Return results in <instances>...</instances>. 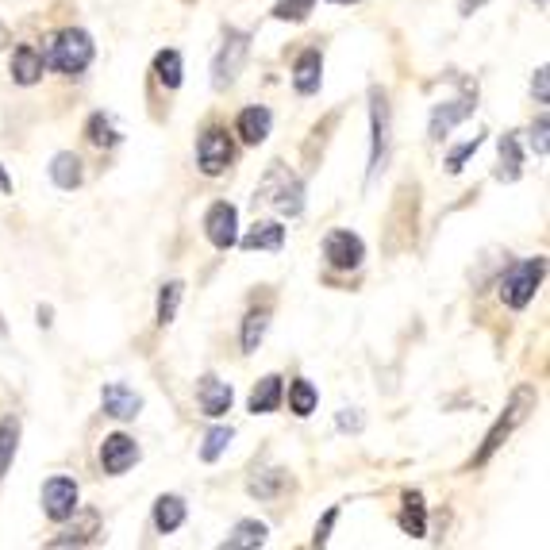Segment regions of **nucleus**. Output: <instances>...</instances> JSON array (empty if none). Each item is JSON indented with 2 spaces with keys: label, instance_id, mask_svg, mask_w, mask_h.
I'll use <instances>...</instances> for the list:
<instances>
[{
  "label": "nucleus",
  "instance_id": "nucleus-44",
  "mask_svg": "<svg viewBox=\"0 0 550 550\" xmlns=\"http://www.w3.org/2000/svg\"><path fill=\"white\" fill-rule=\"evenodd\" d=\"M0 331H4V324H0Z\"/></svg>",
  "mask_w": 550,
  "mask_h": 550
},
{
  "label": "nucleus",
  "instance_id": "nucleus-2",
  "mask_svg": "<svg viewBox=\"0 0 550 550\" xmlns=\"http://www.w3.org/2000/svg\"><path fill=\"white\" fill-rule=\"evenodd\" d=\"M535 400H539V397H535V389H531V385H520V389L512 393V404L504 408V416H500L497 424L489 427L485 443H481V450L474 454V466H485V462H489V458H493V454L504 447V439H508L516 427L524 424L531 412H535Z\"/></svg>",
  "mask_w": 550,
  "mask_h": 550
},
{
  "label": "nucleus",
  "instance_id": "nucleus-17",
  "mask_svg": "<svg viewBox=\"0 0 550 550\" xmlns=\"http://www.w3.org/2000/svg\"><path fill=\"white\" fill-rule=\"evenodd\" d=\"M50 181H54L58 189H66V193H74L77 185L85 181L81 158H77L74 150H62V154H54V158H50Z\"/></svg>",
  "mask_w": 550,
  "mask_h": 550
},
{
  "label": "nucleus",
  "instance_id": "nucleus-20",
  "mask_svg": "<svg viewBox=\"0 0 550 550\" xmlns=\"http://www.w3.org/2000/svg\"><path fill=\"white\" fill-rule=\"evenodd\" d=\"M97 535H100V516L97 512H85L81 524H70L62 535H54L50 547H89Z\"/></svg>",
  "mask_w": 550,
  "mask_h": 550
},
{
  "label": "nucleus",
  "instance_id": "nucleus-8",
  "mask_svg": "<svg viewBox=\"0 0 550 550\" xmlns=\"http://www.w3.org/2000/svg\"><path fill=\"white\" fill-rule=\"evenodd\" d=\"M204 235H208V243L216 250L235 247L239 243V208L227 204V200H216L208 208V216H204Z\"/></svg>",
  "mask_w": 550,
  "mask_h": 550
},
{
  "label": "nucleus",
  "instance_id": "nucleus-39",
  "mask_svg": "<svg viewBox=\"0 0 550 550\" xmlns=\"http://www.w3.org/2000/svg\"><path fill=\"white\" fill-rule=\"evenodd\" d=\"M50 316H54V312H50L47 304H39V324H43V327H50V324H54V320H50Z\"/></svg>",
  "mask_w": 550,
  "mask_h": 550
},
{
  "label": "nucleus",
  "instance_id": "nucleus-32",
  "mask_svg": "<svg viewBox=\"0 0 550 550\" xmlns=\"http://www.w3.org/2000/svg\"><path fill=\"white\" fill-rule=\"evenodd\" d=\"M231 427H212L208 435H204V443H200V462H216L227 447H231Z\"/></svg>",
  "mask_w": 550,
  "mask_h": 550
},
{
  "label": "nucleus",
  "instance_id": "nucleus-27",
  "mask_svg": "<svg viewBox=\"0 0 550 550\" xmlns=\"http://www.w3.org/2000/svg\"><path fill=\"white\" fill-rule=\"evenodd\" d=\"M16 450H20V420H16V416H4V420H0V477L12 470Z\"/></svg>",
  "mask_w": 550,
  "mask_h": 550
},
{
  "label": "nucleus",
  "instance_id": "nucleus-36",
  "mask_svg": "<svg viewBox=\"0 0 550 550\" xmlns=\"http://www.w3.org/2000/svg\"><path fill=\"white\" fill-rule=\"evenodd\" d=\"M339 520V508H327V516L316 524V535H312V547H327V539H331V527Z\"/></svg>",
  "mask_w": 550,
  "mask_h": 550
},
{
  "label": "nucleus",
  "instance_id": "nucleus-14",
  "mask_svg": "<svg viewBox=\"0 0 550 550\" xmlns=\"http://www.w3.org/2000/svg\"><path fill=\"white\" fill-rule=\"evenodd\" d=\"M100 404H104V416L112 420H135L143 412V397L135 389H127L124 381H112L100 389Z\"/></svg>",
  "mask_w": 550,
  "mask_h": 550
},
{
  "label": "nucleus",
  "instance_id": "nucleus-28",
  "mask_svg": "<svg viewBox=\"0 0 550 550\" xmlns=\"http://www.w3.org/2000/svg\"><path fill=\"white\" fill-rule=\"evenodd\" d=\"M85 139L93 143V147H116L120 143V131H116V124L104 116V112H93L89 120H85Z\"/></svg>",
  "mask_w": 550,
  "mask_h": 550
},
{
  "label": "nucleus",
  "instance_id": "nucleus-19",
  "mask_svg": "<svg viewBox=\"0 0 550 550\" xmlns=\"http://www.w3.org/2000/svg\"><path fill=\"white\" fill-rule=\"evenodd\" d=\"M270 539V527L258 524V520H239L231 527V535L224 539V550H254V547H266Z\"/></svg>",
  "mask_w": 550,
  "mask_h": 550
},
{
  "label": "nucleus",
  "instance_id": "nucleus-35",
  "mask_svg": "<svg viewBox=\"0 0 550 550\" xmlns=\"http://www.w3.org/2000/svg\"><path fill=\"white\" fill-rule=\"evenodd\" d=\"M547 131H550V120L547 116H539L535 124H531V150L539 154V158H547Z\"/></svg>",
  "mask_w": 550,
  "mask_h": 550
},
{
  "label": "nucleus",
  "instance_id": "nucleus-42",
  "mask_svg": "<svg viewBox=\"0 0 550 550\" xmlns=\"http://www.w3.org/2000/svg\"><path fill=\"white\" fill-rule=\"evenodd\" d=\"M331 4H358V0H331Z\"/></svg>",
  "mask_w": 550,
  "mask_h": 550
},
{
  "label": "nucleus",
  "instance_id": "nucleus-18",
  "mask_svg": "<svg viewBox=\"0 0 550 550\" xmlns=\"http://www.w3.org/2000/svg\"><path fill=\"white\" fill-rule=\"evenodd\" d=\"M43 70H47V62H43V54L35 47H16L12 50V81L16 85H35L39 77H43Z\"/></svg>",
  "mask_w": 550,
  "mask_h": 550
},
{
  "label": "nucleus",
  "instance_id": "nucleus-34",
  "mask_svg": "<svg viewBox=\"0 0 550 550\" xmlns=\"http://www.w3.org/2000/svg\"><path fill=\"white\" fill-rule=\"evenodd\" d=\"M481 143H485V139H481V135H474V139H466L462 147L450 150V154H447V174H462V166H466L477 150H481Z\"/></svg>",
  "mask_w": 550,
  "mask_h": 550
},
{
  "label": "nucleus",
  "instance_id": "nucleus-4",
  "mask_svg": "<svg viewBox=\"0 0 550 550\" xmlns=\"http://www.w3.org/2000/svg\"><path fill=\"white\" fill-rule=\"evenodd\" d=\"M247 54H250L247 31H227L224 47L216 50V62H212V89H227V85H235V77L243 74Z\"/></svg>",
  "mask_w": 550,
  "mask_h": 550
},
{
  "label": "nucleus",
  "instance_id": "nucleus-30",
  "mask_svg": "<svg viewBox=\"0 0 550 550\" xmlns=\"http://www.w3.org/2000/svg\"><path fill=\"white\" fill-rule=\"evenodd\" d=\"M154 74H158V81H162L166 89H177V85H181V54H177V50H162V54L154 58Z\"/></svg>",
  "mask_w": 550,
  "mask_h": 550
},
{
  "label": "nucleus",
  "instance_id": "nucleus-13",
  "mask_svg": "<svg viewBox=\"0 0 550 550\" xmlns=\"http://www.w3.org/2000/svg\"><path fill=\"white\" fill-rule=\"evenodd\" d=\"M231 400H235V393H231V385L220 381V377L204 374L197 381V404H200V412H204L208 420H220V416H227V412H231Z\"/></svg>",
  "mask_w": 550,
  "mask_h": 550
},
{
  "label": "nucleus",
  "instance_id": "nucleus-10",
  "mask_svg": "<svg viewBox=\"0 0 550 550\" xmlns=\"http://www.w3.org/2000/svg\"><path fill=\"white\" fill-rule=\"evenodd\" d=\"M43 512H47L54 524L74 520V512H77V481L74 477H50L47 485H43Z\"/></svg>",
  "mask_w": 550,
  "mask_h": 550
},
{
  "label": "nucleus",
  "instance_id": "nucleus-3",
  "mask_svg": "<svg viewBox=\"0 0 550 550\" xmlns=\"http://www.w3.org/2000/svg\"><path fill=\"white\" fill-rule=\"evenodd\" d=\"M543 274H547V258L543 254H535V258H524V262H516L504 281H500V297L508 308H527L535 293H539V285H543Z\"/></svg>",
  "mask_w": 550,
  "mask_h": 550
},
{
  "label": "nucleus",
  "instance_id": "nucleus-29",
  "mask_svg": "<svg viewBox=\"0 0 550 550\" xmlns=\"http://www.w3.org/2000/svg\"><path fill=\"white\" fill-rule=\"evenodd\" d=\"M266 327H270V308L247 312V320H243V350H247V354H254L258 343L266 339Z\"/></svg>",
  "mask_w": 550,
  "mask_h": 550
},
{
  "label": "nucleus",
  "instance_id": "nucleus-12",
  "mask_svg": "<svg viewBox=\"0 0 550 550\" xmlns=\"http://www.w3.org/2000/svg\"><path fill=\"white\" fill-rule=\"evenodd\" d=\"M474 108H477V93H466V97L447 100V104H435L427 135H431V139H443V135H450V127H458L462 120H470V116H474Z\"/></svg>",
  "mask_w": 550,
  "mask_h": 550
},
{
  "label": "nucleus",
  "instance_id": "nucleus-6",
  "mask_svg": "<svg viewBox=\"0 0 550 550\" xmlns=\"http://www.w3.org/2000/svg\"><path fill=\"white\" fill-rule=\"evenodd\" d=\"M231 158H235V147H231V135L224 127H208L197 139V166L200 174L220 177L231 170Z\"/></svg>",
  "mask_w": 550,
  "mask_h": 550
},
{
  "label": "nucleus",
  "instance_id": "nucleus-11",
  "mask_svg": "<svg viewBox=\"0 0 550 550\" xmlns=\"http://www.w3.org/2000/svg\"><path fill=\"white\" fill-rule=\"evenodd\" d=\"M139 443L131 439V435H124V431H116V435H108L104 443H100V470L112 477L127 474L135 462H139Z\"/></svg>",
  "mask_w": 550,
  "mask_h": 550
},
{
  "label": "nucleus",
  "instance_id": "nucleus-7",
  "mask_svg": "<svg viewBox=\"0 0 550 550\" xmlns=\"http://www.w3.org/2000/svg\"><path fill=\"white\" fill-rule=\"evenodd\" d=\"M262 200H270L281 216H300L304 212V185L285 170H274L262 185Z\"/></svg>",
  "mask_w": 550,
  "mask_h": 550
},
{
  "label": "nucleus",
  "instance_id": "nucleus-22",
  "mask_svg": "<svg viewBox=\"0 0 550 550\" xmlns=\"http://www.w3.org/2000/svg\"><path fill=\"white\" fill-rule=\"evenodd\" d=\"M524 174V150L516 135H500V166H497V181H520Z\"/></svg>",
  "mask_w": 550,
  "mask_h": 550
},
{
  "label": "nucleus",
  "instance_id": "nucleus-23",
  "mask_svg": "<svg viewBox=\"0 0 550 550\" xmlns=\"http://www.w3.org/2000/svg\"><path fill=\"white\" fill-rule=\"evenodd\" d=\"M400 531L412 535V539H424L427 535V508L420 493H404V508H400Z\"/></svg>",
  "mask_w": 550,
  "mask_h": 550
},
{
  "label": "nucleus",
  "instance_id": "nucleus-1",
  "mask_svg": "<svg viewBox=\"0 0 550 550\" xmlns=\"http://www.w3.org/2000/svg\"><path fill=\"white\" fill-rule=\"evenodd\" d=\"M39 54H43V62H47L50 70L74 77L81 70H89V62H93V35L81 31V27H66L58 35H50L47 47L39 50Z\"/></svg>",
  "mask_w": 550,
  "mask_h": 550
},
{
  "label": "nucleus",
  "instance_id": "nucleus-33",
  "mask_svg": "<svg viewBox=\"0 0 550 550\" xmlns=\"http://www.w3.org/2000/svg\"><path fill=\"white\" fill-rule=\"evenodd\" d=\"M312 8H316V0H277L274 20H293V24H300V20H308Z\"/></svg>",
  "mask_w": 550,
  "mask_h": 550
},
{
  "label": "nucleus",
  "instance_id": "nucleus-5",
  "mask_svg": "<svg viewBox=\"0 0 550 550\" xmlns=\"http://www.w3.org/2000/svg\"><path fill=\"white\" fill-rule=\"evenodd\" d=\"M389 127H393V116H389V97L374 89L370 93V131H374V139H370V181H374L381 170H385V158H389Z\"/></svg>",
  "mask_w": 550,
  "mask_h": 550
},
{
  "label": "nucleus",
  "instance_id": "nucleus-26",
  "mask_svg": "<svg viewBox=\"0 0 550 550\" xmlns=\"http://www.w3.org/2000/svg\"><path fill=\"white\" fill-rule=\"evenodd\" d=\"M316 404H320V393H316V385L308 381V377H297L293 385H289V412L293 416H312L316 412Z\"/></svg>",
  "mask_w": 550,
  "mask_h": 550
},
{
  "label": "nucleus",
  "instance_id": "nucleus-9",
  "mask_svg": "<svg viewBox=\"0 0 550 550\" xmlns=\"http://www.w3.org/2000/svg\"><path fill=\"white\" fill-rule=\"evenodd\" d=\"M324 258L331 270H358L362 258H366V243L354 231H327Z\"/></svg>",
  "mask_w": 550,
  "mask_h": 550
},
{
  "label": "nucleus",
  "instance_id": "nucleus-25",
  "mask_svg": "<svg viewBox=\"0 0 550 550\" xmlns=\"http://www.w3.org/2000/svg\"><path fill=\"white\" fill-rule=\"evenodd\" d=\"M181 524H185V500L174 497V493L154 500V531H158V535H170V531H177Z\"/></svg>",
  "mask_w": 550,
  "mask_h": 550
},
{
  "label": "nucleus",
  "instance_id": "nucleus-24",
  "mask_svg": "<svg viewBox=\"0 0 550 550\" xmlns=\"http://www.w3.org/2000/svg\"><path fill=\"white\" fill-rule=\"evenodd\" d=\"M285 247V227L274 220H258L243 235V250H281Z\"/></svg>",
  "mask_w": 550,
  "mask_h": 550
},
{
  "label": "nucleus",
  "instance_id": "nucleus-43",
  "mask_svg": "<svg viewBox=\"0 0 550 550\" xmlns=\"http://www.w3.org/2000/svg\"><path fill=\"white\" fill-rule=\"evenodd\" d=\"M535 4H539V8H547V0H535Z\"/></svg>",
  "mask_w": 550,
  "mask_h": 550
},
{
  "label": "nucleus",
  "instance_id": "nucleus-21",
  "mask_svg": "<svg viewBox=\"0 0 550 550\" xmlns=\"http://www.w3.org/2000/svg\"><path fill=\"white\" fill-rule=\"evenodd\" d=\"M277 404H281V377L266 374L254 389H250L247 408L254 416H270V412H277Z\"/></svg>",
  "mask_w": 550,
  "mask_h": 550
},
{
  "label": "nucleus",
  "instance_id": "nucleus-37",
  "mask_svg": "<svg viewBox=\"0 0 550 550\" xmlns=\"http://www.w3.org/2000/svg\"><path fill=\"white\" fill-rule=\"evenodd\" d=\"M550 70L547 66H539V70H535V81H531V89H535V97H539V104H547L550 100Z\"/></svg>",
  "mask_w": 550,
  "mask_h": 550
},
{
  "label": "nucleus",
  "instance_id": "nucleus-31",
  "mask_svg": "<svg viewBox=\"0 0 550 550\" xmlns=\"http://www.w3.org/2000/svg\"><path fill=\"white\" fill-rule=\"evenodd\" d=\"M181 293H185V285L181 281H166L162 285V293H158V324H174L177 316V304H181Z\"/></svg>",
  "mask_w": 550,
  "mask_h": 550
},
{
  "label": "nucleus",
  "instance_id": "nucleus-41",
  "mask_svg": "<svg viewBox=\"0 0 550 550\" xmlns=\"http://www.w3.org/2000/svg\"><path fill=\"white\" fill-rule=\"evenodd\" d=\"M8 43H12V35H8V27H4V24H0V50H4V47H8Z\"/></svg>",
  "mask_w": 550,
  "mask_h": 550
},
{
  "label": "nucleus",
  "instance_id": "nucleus-40",
  "mask_svg": "<svg viewBox=\"0 0 550 550\" xmlns=\"http://www.w3.org/2000/svg\"><path fill=\"white\" fill-rule=\"evenodd\" d=\"M0 193H12V177L4 174V166H0Z\"/></svg>",
  "mask_w": 550,
  "mask_h": 550
},
{
  "label": "nucleus",
  "instance_id": "nucleus-16",
  "mask_svg": "<svg viewBox=\"0 0 550 550\" xmlns=\"http://www.w3.org/2000/svg\"><path fill=\"white\" fill-rule=\"evenodd\" d=\"M270 127H274V112H270V108H262V104H250V108H243V112H239V120H235L239 139L250 143V147L266 143V139H270Z\"/></svg>",
  "mask_w": 550,
  "mask_h": 550
},
{
  "label": "nucleus",
  "instance_id": "nucleus-15",
  "mask_svg": "<svg viewBox=\"0 0 550 550\" xmlns=\"http://www.w3.org/2000/svg\"><path fill=\"white\" fill-rule=\"evenodd\" d=\"M320 85H324V54L300 50L297 62H293V89L300 97H312V93H320Z\"/></svg>",
  "mask_w": 550,
  "mask_h": 550
},
{
  "label": "nucleus",
  "instance_id": "nucleus-38",
  "mask_svg": "<svg viewBox=\"0 0 550 550\" xmlns=\"http://www.w3.org/2000/svg\"><path fill=\"white\" fill-rule=\"evenodd\" d=\"M339 427H343V431H362V416H358L354 408H343V412H339Z\"/></svg>",
  "mask_w": 550,
  "mask_h": 550
}]
</instances>
